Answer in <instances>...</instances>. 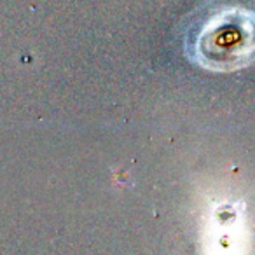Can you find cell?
I'll list each match as a JSON object with an SVG mask.
<instances>
[{
	"mask_svg": "<svg viewBox=\"0 0 255 255\" xmlns=\"http://www.w3.org/2000/svg\"><path fill=\"white\" fill-rule=\"evenodd\" d=\"M189 54L203 68L229 72L255 60V14L229 7L212 14L187 44Z\"/></svg>",
	"mask_w": 255,
	"mask_h": 255,
	"instance_id": "cell-1",
	"label": "cell"
}]
</instances>
